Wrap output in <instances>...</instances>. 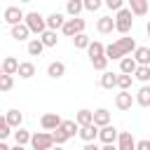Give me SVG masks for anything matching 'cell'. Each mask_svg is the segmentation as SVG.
I'll return each instance as SVG.
<instances>
[{"instance_id": "obj_1", "label": "cell", "mask_w": 150, "mask_h": 150, "mask_svg": "<svg viewBox=\"0 0 150 150\" xmlns=\"http://www.w3.org/2000/svg\"><path fill=\"white\" fill-rule=\"evenodd\" d=\"M136 47H138V45H136V40H134V38L122 35V38H117L115 42L105 45V56H108L110 61H120L122 56L134 54V49H136Z\"/></svg>"}, {"instance_id": "obj_2", "label": "cell", "mask_w": 150, "mask_h": 150, "mask_svg": "<svg viewBox=\"0 0 150 150\" xmlns=\"http://www.w3.org/2000/svg\"><path fill=\"white\" fill-rule=\"evenodd\" d=\"M134 16H136V14H134L129 7L117 9V12H115V30H117L120 35H129L131 28H134Z\"/></svg>"}, {"instance_id": "obj_3", "label": "cell", "mask_w": 150, "mask_h": 150, "mask_svg": "<svg viewBox=\"0 0 150 150\" xmlns=\"http://www.w3.org/2000/svg\"><path fill=\"white\" fill-rule=\"evenodd\" d=\"M56 145V141H54V134L52 131H35L33 134V138H30V148L33 150H49V148H54Z\"/></svg>"}, {"instance_id": "obj_4", "label": "cell", "mask_w": 150, "mask_h": 150, "mask_svg": "<svg viewBox=\"0 0 150 150\" xmlns=\"http://www.w3.org/2000/svg\"><path fill=\"white\" fill-rule=\"evenodd\" d=\"M23 21L28 23V28H30L33 35H40V33L47 30V16H42L40 12H26V19Z\"/></svg>"}, {"instance_id": "obj_5", "label": "cell", "mask_w": 150, "mask_h": 150, "mask_svg": "<svg viewBox=\"0 0 150 150\" xmlns=\"http://www.w3.org/2000/svg\"><path fill=\"white\" fill-rule=\"evenodd\" d=\"M84 19H80V16H70V19H66V23H63V28H61V33L66 35V38H75L77 33H82L84 30Z\"/></svg>"}, {"instance_id": "obj_6", "label": "cell", "mask_w": 150, "mask_h": 150, "mask_svg": "<svg viewBox=\"0 0 150 150\" xmlns=\"http://www.w3.org/2000/svg\"><path fill=\"white\" fill-rule=\"evenodd\" d=\"M136 103V96L129 91V89H120L115 94V108L117 110H131V105Z\"/></svg>"}, {"instance_id": "obj_7", "label": "cell", "mask_w": 150, "mask_h": 150, "mask_svg": "<svg viewBox=\"0 0 150 150\" xmlns=\"http://www.w3.org/2000/svg\"><path fill=\"white\" fill-rule=\"evenodd\" d=\"M2 19H5V23L14 26V23H21V21L26 19V12H23L21 7H16V5H9V7H5Z\"/></svg>"}, {"instance_id": "obj_8", "label": "cell", "mask_w": 150, "mask_h": 150, "mask_svg": "<svg viewBox=\"0 0 150 150\" xmlns=\"http://www.w3.org/2000/svg\"><path fill=\"white\" fill-rule=\"evenodd\" d=\"M117 136H120V129H115L112 124H105L98 129V141L103 145H117Z\"/></svg>"}, {"instance_id": "obj_9", "label": "cell", "mask_w": 150, "mask_h": 150, "mask_svg": "<svg viewBox=\"0 0 150 150\" xmlns=\"http://www.w3.org/2000/svg\"><path fill=\"white\" fill-rule=\"evenodd\" d=\"M9 28H12V30H9V35H12V38H14L16 42H23V40H30L28 35H33L26 21H21V23H14V26H9Z\"/></svg>"}, {"instance_id": "obj_10", "label": "cell", "mask_w": 150, "mask_h": 150, "mask_svg": "<svg viewBox=\"0 0 150 150\" xmlns=\"http://www.w3.org/2000/svg\"><path fill=\"white\" fill-rule=\"evenodd\" d=\"M98 124L96 122H91V124H84V127H80V131H77V136L84 141V143H89V141H96L98 138Z\"/></svg>"}, {"instance_id": "obj_11", "label": "cell", "mask_w": 150, "mask_h": 150, "mask_svg": "<svg viewBox=\"0 0 150 150\" xmlns=\"http://www.w3.org/2000/svg\"><path fill=\"white\" fill-rule=\"evenodd\" d=\"M61 122H63V120L59 117V112H45V115L40 117V127H42V129H47V131H54Z\"/></svg>"}, {"instance_id": "obj_12", "label": "cell", "mask_w": 150, "mask_h": 150, "mask_svg": "<svg viewBox=\"0 0 150 150\" xmlns=\"http://www.w3.org/2000/svg\"><path fill=\"white\" fill-rule=\"evenodd\" d=\"M96 30H98L101 35H108V33H112V30H115V16H110V14L101 16V19L96 21Z\"/></svg>"}, {"instance_id": "obj_13", "label": "cell", "mask_w": 150, "mask_h": 150, "mask_svg": "<svg viewBox=\"0 0 150 150\" xmlns=\"http://www.w3.org/2000/svg\"><path fill=\"white\" fill-rule=\"evenodd\" d=\"M117 148H120V150H136V138L131 136V131H120V136H117Z\"/></svg>"}, {"instance_id": "obj_14", "label": "cell", "mask_w": 150, "mask_h": 150, "mask_svg": "<svg viewBox=\"0 0 150 150\" xmlns=\"http://www.w3.org/2000/svg\"><path fill=\"white\" fill-rule=\"evenodd\" d=\"M47 75H49L52 80H61V77L66 75V63H63V61H52V63L47 66Z\"/></svg>"}, {"instance_id": "obj_15", "label": "cell", "mask_w": 150, "mask_h": 150, "mask_svg": "<svg viewBox=\"0 0 150 150\" xmlns=\"http://www.w3.org/2000/svg\"><path fill=\"white\" fill-rule=\"evenodd\" d=\"M45 49H47V47H45V42L40 40V35H38V38H30L28 45H26V52H28L30 56H40Z\"/></svg>"}, {"instance_id": "obj_16", "label": "cell", "mask_w": 150, "mask_h": 150, "mask_svg": "<svg viewBox=\"0 0 150 150\" xmlns=\"http://www.w3.org/2000/svg\"><path fill=\"white\" fill-rule=\"evenodd\" d=\"M136 68H138V61L134 59V54H127V56H122L120 59V70L122 73H136Z\"/></svg>"}, {"instance_id": "obj_17", "label": "cell", "mask_w": 150, "mask_h": 150, "mask_svg": "<svg viewBox=\"0 0 150 150\" xmlns=\"http://www.w3.org/2000/svg\"><path fill=\"white\" fill-rule=\"evenodd\" d=\"M30 138H33V134L28 131V129H23V127H16V131H14V145H30Z\"/></svg>"}, {"instance_id": "obj_18", "label": "cell", "mask_w": 150, "mask_h": 150, "mask_svg": "<svg viewBox=\"0 0 150 150\" xmlns=\"http://www.w3.org/2000/svg\"><path fill=\"white\" fill-rule=\"evenodd\" d=\"M63 23H66V16H63L61 12H52V14L47 16V28H52V30H61Z\"/></svg>"}, {"instance_id": "obj_19", "label": "cell", "mask_w": 150, "mask_h": 150, "mask_svg": "<svg viewBox=\"0 0 150 150\" xmlns=\"http://www.w3.org/2000/svg\"><path fill=\"white\" fill-rule=\"evenodd\" d=\"M136 103H138L141 108H150V84H148V82L136 91Z\"/></svg>"}, {"instance_id": "obj_20", "label": "cell", "mask_w": 150, "mask_h": 150, "mask_svg": "<svg viewBox=\"0 0 150 150\" xmlns=\"http://www.w3.org/2000/svg\"><path fill=\"white\" fill-rule=\"evenodd\" d=\"M21 80H30L33 75H35V63L33 61H21L19 63V73H16Z\"/></svg>"}, {"instance_id": "obj_21", "label": "cell", "mask_w": 150, "mask_h": 150, "mask_svg": "<svg viewBox=\"0 0 150 150\" xmlns=\"http://www.w3.org/2000/svg\"><path fill=\"white\" fill-rule=\"evenodd\" d=\"M98 84H101L103 89H115V87H117V75H115V73H110V70H103V73H101V80H98Z\"/></svg>"}, {"instance_id": "obj_22", "label": "cell", "mask_w": 150, "mask_h": 150, "mask_svg": "<svg viewBox=\"0 0 150 150\" xmlns=\"http://www.w3.org/2000/svg\"><path fill=\"white\" fill-rule=\"evenodd\" d=\"M19 59H14V56H5L2 59V73H9V75H16L19 73Z\"/></svg>"}, {"instance_id": "obj_23", "label": "cell", "mask_w": 150, "mask_h": 150, "mask_svg": "<svg viewBox=\"0 0 150 150\" xmlns=\"http://www.w3.org/2000/svg\"><path fill=\"white\" fill-rule=\"evenodd\" d=\"M127 2H129V9L136 16H145L148 14V0H127Z\"/></svg>"}, {"instance_id": "obj_24", "label": "cell", "mask_w": 150, "mask_h": 150, "mask_svg": "<svg viewBox=\"0 0 150 150\" xmlns=\"http://www.w3.org/2000/svg\"><path fill=\"white\" fill-rule=\"evenodd\" d=\"M82 9H84V0H68L66 2V14L68 16H80Z\"/></svg>"}, {"instance_id": "obj_25", "label": "cell", "mask_w": 150, "mask_h": 150, "mask_svg": "<svg viewBox=\"0 0 150 150\" xmlns=\"http://www.w3.org/2000/svg\"><path fill=\"white\" fill-rule=\"evenodd\" d=\"M94 122H96L98 127L110 124V110H108V108H96V110H94Z\"/></svg>"}, {"instance_id": "obj_26", "label": "cell", "mask_w": 150, "mask_h": 150, "mask_svg": "<svg viewBox=\"0 0 150 150\" xmlns=\"http://www.w3.org/2000/svg\"><path fill=\"white\" fill-rule=\"evenodd\" d=\"M5 117H7V122H9V124H12L14 129L23 124V112H21V110H16V108L7 110V112H5Z\"/></svg>"}, {"instance_id": "obj_27", "label": "cell", "mask_w": 150, "mask_h": 150, "mask_svg": "<svg viewBox=\"0 0 150 150\" xmlns=\"http://www.w3.org/2000/svg\"><path fill=\"white\" fill-rule=\"evenodd\" d=\"M89 63H91V68H94V70H101V73H103V70H108L110 59H108L105 54H101V56H91V59H89Z\"/></svg>"}, {"instance_id": "obj_28", "label": "cell", "mask_w": 150, "mask_h": 150, "mask_svg": "<svg viewBox=\"0 0 150 150\" xmlns=\"http://www.w3.org/2000/svg\"><path fill=\"white\" fill-rule=\"evenodd\" d=\"M75 120H77V124H80V127H84V124H91V122H94V110H89V108H82V110H77Z\"/></svg>"}, {"instance_id": "obj_29", "label": "cell", "mask_w": 150, "mask_h": 150, "mask_svg": "<svg viewBox=\"0 0 150 150\" xmlns=\"http://www.w3.org/2000/svg\"><path fill=\"white\" fill-rule=\"evenodd\" d=\"M40 40L45 42V47H56V45H59V38H56V30H52V28H47L45 33H40Z\"/></svg>"}, {"instance_id": "obj_30", "label": "cell", "mask_w": 150, "mask_h": 150, "mask_svg": "<svg viewBox=\"0 0 150 150\" xmlns=\"http://www.w3.org/2000/svg\"><path fill=\"white\" fill-rule=\"evenodd\" d=\"M101 54H105V45L98 42V40H91L89 47H87V56L91 59V56H101Z\"/></svg>"}, {"instance_id": "obj_31", "label": "cell", "mask_w": 150, "mask_h": 150, "mask_svg": "<svg viewBox=\"0 0 150 150\" xmlns=\"http://www.w3.org/2000/svg\"><path fill=\"white\" fill-rule=\"evenodd\" d=\"M134 59H136L138 63L150 66V47H136V49H134Z\"/></svg>"}, {"instance_id": "obj_32", "label": "cell", "mask_w": 150, "mask_h": 150, "mask_svg": "<svg viewBox=\"0 0 150 150\" xmlns=\"http://www.w3.org/2000/svg\"><path fill=\"white\" fill-rule=\"evenodd\" d=\"M134 77L138 80V82H150V66H145V63H138V68H136V73H134Z\"/></svg>"}, {"instance_id": "obj_33", "label": "cell", "mask_w": 150, "mask_h": 150, "mask_svg": "<svg viewBox=\"0 0 150 150\" xmlns=\"http://www.w3.org/2000/svg\"><path fill=\"white\" fill-rule=\"evenodd\" d=\"M89 42H91V40H89V35H87L84 30H82V33H77V35L73 38V47H75V49H87V47H89Z\"/></svg>"}, {"instance_id": "obj_34", "label": "cell", "mask_w": 150, "mask_h": 150, "mask_svg": "<svg viewBox=\"0 0 150 150\" xmlns=\"http://www.w3.org/2000/svg\"><path fill=\"white\" fill-rule=\"evenodd\" d=\"M131 82H134V75L131 73H117V89H129L131 87Z\"/></svg>"}, {"instance_id": "obj_35", "label": "cell", "mask_w": 150, "mask_h": 150, "mask_svg": "<svg viewBox=\"0 0 150 150\" xmlns=\"http://www.w3.org/2000/svg\"><path fill=\"white\" fill-rule=\"evenodd\" d=\"M61 129L73 138V136L80 131V124H77V120H63V122H61Z\"/></svg>"}, {"instance_id": "obj_36", "label": "cell", "mask_w": 150, "mask_h": 150, "mask_svg": "<svg viewBox=\"0 0 150 150\" xmlns=\"http://www.w3.org/2000/svg\"><path fill=\"white\" fill-rule=\"evenodd\" d=\"M12 87H14V77L9 73H2L0 75V91H9Z\"/></svg>"}, {"instance_id": "obj_37", "label": "cell", "mask_w": 150, "mask_h": 150, "mask_svg": "<svg viewBox=\"0 0 150 150\" xmlns=\"http://www.w3.org/2000/svg\"><path fill=\"white\" fill-rule=\"evenodd\" d=\"M52 134H54V141H56V145H63V143H68V138H70V136H68V134L61 129V124H59V127H56Z\"/></svg>"}, {"instance_id": "obj_38", "label": "cell", "mask_w": 150, "mask_h": 150, "mask_svg": "<svg viewBox=\"0 0 150 150\" xmlns=\"http://www.w3.org/2000/svg\"><path fill=\"white\" fill-rule=\"evenodd\" d=\"M12 129H14V127L7 122V117H0V138H7L9 134H14Z\"/></svg>"}, {"instance_id": "obj_39", "label": "cell", "mask_w": 150, "mask_h": 150, "mask_svg": "<svg viewBox=\"0 0 150 150\" xmlns=\"http://www.w3.org/2000/svg\"><path fill=\"white\" fill-rule=\"evenodd\" d=\"M105 5V0H84V9L87 12H98Z\"/></svg>"}, {"instance_id": "obj_40", "label": "cell", "mask_w": 150, "mask_h": 150, "mask_svg": "<svg viewBox=\"0 0 150 150\" xmlns=\"http://www.w3.org/2000/svg\"><path fill=\"white\" fill-rule=\"evenodd\" d=\"M105 7H108V9H112V12H117V9H122V7H124V0H105Z\"/></svg>"}, {"instance_id": "obj_41", "label": "cell", "mask_w": 150, "mask_h": 150, "mask_svg": "<svg viewBox=\"0 0 150 150\" xmlns=\"http://www.w3.org/2000/svg\"><path fill=\"white\" fill-rule=\"evenodd\" d=\"M136 150H150V138H143V141H136Z\"/></svg>"}, {"instance_id": "obj_42", "label": "cell", "mask_w": 150, "mask_h": 150, "mask_svg": "<svg viewBox=\"0 0 150 150\" xmlns=\"http://www.w3.org/2000/svg\"><path fill=\"white\" fill-rule=\"evenodd\" d=\"M145 33H148V40H150V19H148V23H145Z\"/></svg>"}, {"instance_id": "obj_43", "label": "cell", "mask_w": 150, "mask_h": 150, "mask_svg": "<svg viewBox=\"0 0 150 150\" xmlns=\"http://www.w3.org/2000/svg\"><path fill=\"white\" fill-rule=\"evenodd\" d=\"M19 2H33V0H19Z\"/></svg>"}]
</instances>
